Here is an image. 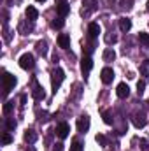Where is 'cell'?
<instances>
[{"label": "cell", "instance_id": "cell-1", "mask_svg": "<svg viewBox=\"0 0 149 151\" xmlns=\"http://www.w3.org/2000/svg\"><path fill=\"white\" fill-rule=\"evenodd\" d=\"M63 79H65V72H63L62 69H54V70L51 72V84H53V91H54V93H56L58 88L62 86Z\"/></svg>", "mask_w": 149, "mask_h": 151}, {"label": "cell", "instance_id": "cell-2", "mask_svg": "<svg viewBox=\"0 0 149 151\" xmlns=\"http://www.w3.org/2000/svg\"><path fill=\"white\" fill-rule=\"evenodd\" d=\"M2 83H4V99L7 97V93L16 86V83H18V79L14 77L12 74H7V72H4L2 76Z\"/></svg>", "mask_w": 149, "mask_h": 151}, {"label": "cell", "instance_id": "cell-3", "mask_svg": "<svg viewBox=\"0 0 149 151\" xmlns=\"http://www.w3.org/2000/svg\"><path fill=\"white\" fill-rule=\"evenodd\" d=\"M19 67L25 69V70H32V69L35 67V58H34V55H32V53L21 55V56H19Z\"/></svg>", "mask_w": 149, "mask_h": 151}, {"label": "cell", "instance_id": "cell-4", "mask_svg": "<svg viewBox=\"0 0 149 151\" xmlns=\"http://www.w3.org/2000/svg\"><path fill=\"white\" fill-rule=\"evenodd\" d=\"M32 97H34L37 102H40V100L46 99V91H44V88L39 84V81L35 77H32Z\"/></svg>", "mask_w": 149, "mask_h": 151}, {"label": "cell", "instance_id": "cell-5", "mask_svg": "<svg viewBox=\"0 0 149 151\" xmlns=\"http://www.w3.org/2000/svg\"><path fill=\"white\" fill-rule=\"evenodd\" d=\"M97 9H98L97 0H84V2H82V11H81V14H82V16H90V14L95 12Z\"/></svg>", "mask_w": 149, "mask_h": 151}, {"label": "cell", "instance_id": "cell-6", "mask_svg": "<svg viewBox=\"0 0 149 151\" xmlns=\"http://www.w3.org/2000/svg\"><path fill=\"white\" fill-rule=\"evenodd\" d=\"M77 130L81 134H86L90 130V116L88 114H82V116L77 118Z\"/></svg>", "mask_w": 149, "mask_h": 151}, {"label": "cell", "instance_id": "cell-7", "mask_svg": "<svg viewBox=\"0 0 149 151\" xmlns=\"http://www.w3.org/2000/svg\"><path fill=\"white\" fill-rule=\"evenodd\" d=\"M69 132H70V127H69V123H65V121H62V123L56 127V135H58L60 139H67V137H69Z\"/></svg>", "mask_w": 149, "mask_h": 151}, {"label": "cell", "instance_id": "cell-8", "mask_svg": "<svg viewBox=\"0 0 149 151\" xmlns=\"http://www.w3.org/2000/svg\"><path fill=\"white\" fill-rule=\"evenodd\" d=\"M100 77H102V83L104 84H111L112 79H114V70H112L111 67H105V69H102Z\"/></svg>", "mask_w": 149, "mask_h": 151}, {"label": "cell", "instance_id": "cell-9", "mask_svg": "<svg viewBox=\"0 0 149 151\" xmlns=\"http://www.w3.org/2000/svg\"><path fill=\"white\" fill-rule=\"evenodd\" d=\"M93 69V60H91V56H84L82 58V62H81V70H82V74L84 77L90 74V70Z\"/></svg>", "mask_w": 149, "mask_h": 151}, {"label": "cell", "instance_id": "cell-10", "mask_svg": "<svg viewBox=\"0 0 149 151\" xmlns=\"http://www.w3.org/2000/svg\"><path fill=\"white\" fill-rule=\"evenodd\" d=\"M100 32H102V28H100L98 23H90V27H88V39H91V40L97 39Z\"/></svg>", "mask_w": 149, "mask_h": 151}, {"label": "cell", "instance_id": "cell-11", "mask_svg": "<svg viewBox=\"0 0 149 151\" xmlns=\"http://www.w3.org/2000/svg\"><path fill=\"white\" fill-rule=\"evenodd\" d=\"M56 12H58V16L60 18H65L69 12H70V5L63 0V2H58V5H56Z\"/></svg>", "mask_w": 149, "mask_h": 151}, {"label": "cell", "instance_id": "cell-12", "mask_svg": "<svg viewBox=\"0 0 149 151\" xmlns=\"http://www.w3.org/2000/svg\"><path fill=\"white\" fill-rule=\"evenodd\" d=\"M116 95H117L119 99H126V97L130 95V88H128V84H126V83H119L117 88H116Z\"/></svg>", "mask_w": 149, "mask_h": 151}, {"label": "cell", "instance_id": "cell-13", "mask_svg": "<svg viewBox=\"0 0 149 151\" xmlns=\"http://www.w3.org/2000/svg\"><path fill=\"white\" fill-rule=\"evenodd\" d=\"M132 121H133V125L137 127V128H142V127H146V116L140 113H135L133 116H132Z\"/></svg>", "mask_w": 149, "mask_h": 151}, {"label": "cell", "instance_id": "cell-14", "mask_svg": "<svg viewBox=\"0 0 149 151\" xmlns=\"http://www.w3.org/2000/svg\"><path fill=\"white\" fill-rule=\"evenodd\" d=\"M58 46H60L62 49H69V47H70V35L60 34V35H58Z\"/></svg>", "mask_w": 149, "mask_h": 151}, {"label": "cell", "instance_id": "cell-15", "mask_svg": "<svg viewBox=\"0 0 149 151\" xmlns=\"http://www.w3.org/2000/svg\"><path fill=\"white\" fill-rule=\"evenodd\" d=\"M25 14H27V19H28V21H35V19L39 18V11L34 7V5H28Z\"/></svg>", "mask_w": 149, "mask_h": 151}, {"label": "cell", "instance_id": "cell-16", "mask_svg": "<svg viewBox=\"0 0 149 151\" xmlns=\"http://www.w3.org/2000/svg\"><path fill=\"white\" fill-rule=\"evenodd\" d=\"M37 137H39L37 132H35V130H32V128L25 132V142H28V144H34V142H37Z\"/></svg>", "mask_w": 149, "mask_h": 151}, {"label": "cell", "instance_id": "cell-17", "mask_svg": "<svg viewBox=\"0 0 149 151\" xmlns=\"http://www.w3.org/2000/svg\"><path fill=\"white\" fill-rule=\"evenodd\" d=\"M130 28H132V19H128V18H121L119 19V30L121 32H130Z\"/></svg>", "mask_w": 149, "mask_h": 151}, {"label": "cell", "instance_id": "cell-18", "mask_svg": "<svg viewBox=\"0 0 149 151\" xmlns=\"http://www.w3.org/2000/svg\"><path fill=\"white\" fill-rule=\"evenodd\" d=\"M35 47H37V53L40 56H46V55H47V42H46V40H39Z\"/></svg>", "mask_w": 149, "mask_h": 151}, {"label": "cell", "instance_id": "cell-19", "mask_svg": "<svg viewBox=\"0 0 149 151\" xmlns=\"http://www.w3.org/2000/svg\"><path fill=\"white\" fill-rule=\"evenodd\" d=\"M114 58H116V51L112 49V47H107L105 51H104V62H114Z\"/></svg>", "mask_w": 149, "mask_h": 151}, {"label": "cell", "instance_id": "cell-20", "mask_svg": "<svg viewBox=\"0 0 149 151\" xmlns=\"http://www.w3.org/2000/svg\"><path fill=\"white\" fill-rule=\"evenodd\" d=\"M16 125H18V123H16L14 118H7V119H5V128H7V132H12V130L16 128Z\"/></svg>", "mask_w": 149, "mask_h": 151}, {"label": "cell", "instance_id": "cell-21", "mask_svg": "<svg viewBox=\"0 0 149 151\" xmlns=\"http://www.w3.org/2000/svg\"><path fill=\"white\" fill-rule=\"evenodd\" d=\"M139 40H140V44H144V46L149 47V34L148 32H140L139 34Z\"/></svg>", "mask_w": 149, "mask_h": 151}, {"label": "cell", "instance_id": "cell-22", "mask_svg": "<svg viewBox=\"0 0 149 151\" xmlns=\"http://www.w3.org/2000/svg\"><path fill=\"white\" fill-rule=\"evenodd\" d=\"M12 109H14V102H12V100H7V102L4 104V114H11Z\"/></svg>", "mask_w": 149, "mask_h": 151}, {"label": "cell", "instance_id": "cell-23", "mask_svg": "<svg viewBox=\"0 0 149 151\" xmlns=\"http://www.w3.org/2000/svg\"><path fill=\"white\" fill-rule=\"evenodd\" d=\"M63 25H65L63 18H58V19H54V21L51 23V27H53V28H56V30H62V28H63Z\"/></svg>", "mask_w": 149, "mask_h": 151}, {"label": "cell", "instance_id": "cell-24", "mask_svg": "<svg viewBox=\"0 0 149 151\" xmlns=\"http://www.w3.org/2000/svg\"><path fill=\"white\" fill-rule=\"evenodd\" d=\"M144 91H146V81H139V83H137V95L142 97Z\"/></svg>", "mask_w": 149, "mask_h": 151}, {"label": "cell", "instance_id": "cell-25", "mask_svg": "<svg viewBox=\"0 0 149 151\" xmlns=\"http://www.w3.org/2000/svg\"><path fill=\"white\" fill-rule=\"evenodd\" d=\"M105 42H107L109 46H111V44H116V42H117V35L112 34V32H109V34L105 35Z\"/></svg>", "mask_w": 149, "mask_h": 151}, {"label": "cell", "instance_id": "cell-26", "mask_svg": "<svg viewBox=\"0 0 149 151\" xmlns=\"http://www.w3.org/2000/svg\"><path fill=\"white\" fill-rule=\"evenodd\" d=\"M140 74L144 77H149V60H146L142 65H140Z\"/></svg>", "mask_w": 149, "mask_h": 151}, {"label": "cell", "instance_id": "cell-27", "mask_svg": "<svg viewBox=\"0 0 149 151\" xmlns=\"http://www.w3.org/2000/svg\"><path fill=\"white\" fill-rule=\"evenodd\" d=\"M11 142H12V135L9 132H4L2 134V144L5 146V144H11Z\"/></svg>", "mask_w": 149, "mask_h": 151}, {"label": "cell", "instance_id": "cell-28", "mask_svg": "<svg viewBox=\"0 0 149 151\" xmlns=\"http://www.w3.org/2000/svg\"><path fill=\"white\" fill-rule=\"evenodd\" d=\"M95 139H97V142H98L100 146H107V137H105L104 134H97Z\"/></svg>", "mask_w": 149, "mask_h": 151}, {"label": "cell", "instance_id": "cell-29", "mask_svg": "<svg viewBox=\"0 0 149 151\" xmlns=\"http://www.w3.org/2000/svg\"><path fill=\"white\" fill-rule=\"evenodd\" d=\"M11 34H12V32H11L9 27L5 25V27H4V40H5V42H11V37H12Z\"/></svg>", "mask_w": 149, "mask_h": 151}, {"label": "cell", "instance_id": "cell-30", "mask_svg": "<svg viewBox=\"0 0 149 151\" xmlns=\"http://www.w3.org/2000/svg\"><path fill=\"white\" fill-rule=\"evenodd\" d=\"M70 151H82V144L79 141H74L72 146H70Z\"/></svg>", "mask_w": 149, "mask_h": 151}, {"label": "cell", "instance_id": "cell-31", "mask_svg": "<svg viewBox=\"0 0 149 151\" xmlns=\"http://www.w3.org/2000/svg\"><path fill=\"white\" fill-rule=\"evenodd\" d=\"M47 119H49V114L46 113V111H42V113H39V121H40V123H46Z\"/></svg>", "mask_w": 149, "mask_h": 151}, {"label": "cell", "instance_id": "cell-32", "mask_svg": "<svg viewBox=\"0 0 149 151\" xmlns=\"http://www.w3.org/2000/svg\"><path fill=\"white\" fill-rule=\"evenodd\" d=\"M121 7L126 9V11H130L132 9V0H121Z\"/></svg>", "mask_w": 149, "mask_h": 151}, {"label": "cell", "instance_id": "cell-33", "mask_svg": "<svg viewBox=\"0 0 149 151\" xmlns=\"http://www.w3.org/2000/svg\"><path fill=\"white\" fill-rule=\"evenodd\" d=\"M104 121H105L107 125H112V118H111V113H107V111H104Z\"/></svg>", "mask_w": 149, "mask_h": 151}, {"label": "cell", "instance_id": "cell-34", "mask_svg": "<svg viewBox=\"0 0 149 151\" xmlns=\"http://www.w3.org/2000/svg\"><path fill=\"white\" fill-rule=\"evenodd\" d=\"M140 150H142V151H149V142L146 141V139H142V141H140Z\"/></svg>", "mask_w": 149, "mask_h": 151}, {"label": "cell", "instance_id": "cell-35", "mask_svg": "<svg viewBox=\"0 0 149 151\" xmlns=\"http://www.w3.org/2000/svg\"><path fill=\"white\" fill-rule=\"evenodd\" d=\"M53 151H63V144H62V142H56V144L53 146Z\"/></svg>", "mask_w": 149, "mask_h": 151}, {"label": "cell", "instance_id": "cell-36", "mask_svg": "<svg viewBox=\"0 0 149 151\" xmlns=\"http://www.w3.org/2000/svg\"><path fill=\"white\" fill-rule=\"evenodd\" d=\"M53 62H54V63H56V62H60V58H58V55H56V53L53 55Z\"/></svg>", "mask_w": 149, "mask_h": 151}, {"label": "cell", "instance_id": "cell-37", "mask_svg": "<svg viewBox=\"0 0 149 151\" xmlns=\"http://www.w3.org/2000/svg\"><path fill=\"white\" fill-rule=\"evenodd\" d=\"M109 4H111V7H112V5L116 4V0H109Z\"/></svg>", "mask_w": 149, "mask_h": 151}, {"label": "cell", "instance_id": "cell-38", "mask_svg": "<svg viewBox=\"0 0 149 151\" xmlns=\"http://www.w3.org/2000/svg\"><path fill=\"white\" fill-rule=\"evenodd\" d=\"M146 9H148V12H149V0H148V5H146Z\"/></svg>", "mask_w": 149, "mask_h": 151}, {"label": "cell", "instance_id": "cell-39", "mask_svg": "<svg viewBox=\"0 0 149 151\" xmlns=\"http://www.w3.org/2000/svg\"><path fill=\"white\" fill-rule=\"evenodd\" d=\"M37 2H46V0H37Z\"/></svg>", "mask_w": 149, "mask_h": 151}, {"label": "cell", "instance_id": "cell-40", "mask_svg": "<svg viewBox=\"0 0 149 151\" xmlns=\"http://www.w3.org/2000/svg\"><path fill=\"white\" fill-rule=\"evenodd\" d=\"M58 2H63V0H58Z\"/></svg>", "mask_w": 149, "mask_h": 151}]
</instances>
